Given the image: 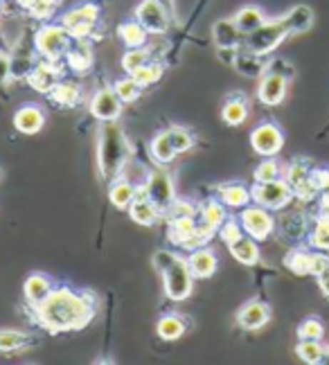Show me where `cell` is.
I'll return each mask as SVG.
<instances>
[{
    "label": "cell",
    "instance_id": "6da1fadb",
    "mask_svg": "<svg viewBox=\"0 0 329 365\" xmlns=\"http://www.w3.org/2000/svg\"><path fill=\"white\" fill-rule=\"evenodd\" d=\"M39 322L52 334L79 331L95 318V302L88 293H75L68 287H56L39 307H34Z\"/></svg>",
    "mask_w": 329,
    "mask_h": 365
},
{
    "label": "cell",
    "instance_id": "7a4b0ae2",
    "mask_svg": "<svg viewBox=\"0 0 329 365\" xmlns=\"http://www.w3.org/2000/svg\"><path fill=\"white\" fill-rule=\"evenodd\" d=\"M97 167L106 182L122 176L128 163V143L118 122H102L97 135Z\"/></svg>",
    "mask_w": 329,
    "mask_h": 365
},
{
    "label": "cell",
    "instance_id": "3957f363",
    "mask_svg": "<svg viewBox=\"0 0 329 365\" xmlns=\"http://www.w3.org/2000/svg\"><path fill=\"white\" fill-rule=\"evenodd\" d=\"M153 269L163 277V289L165 296L174 302H183L192 296L194 289V275L188 266V259L176 255L174 250H156L153 252Z\"/></svg>",
    "mask_w": 329,
    "mask_h": 365
},
{
    "label": "cell",
    "instance_id": "277c9868",
    "mask_svg": "<svg viewBox=\"0 0 329 365\" xmlns=\"http://www.w3.org/2000/svg\"><path fill=\"white\" fill-rule=\"evenodd\" d=\"M291 36L289 34V27L284 23V19H266L257 30H253L250 34L244 36V43L241 48L248 50V52H255L260 54V57H266L273 50H278V46H282V41Z\"/></svg>",
    "mask_w": 329,
    "mask_h": 365
},
{
    "label": "cell",
    "instance_id": "5b68a950",
    "mask_svg": "<svg viewBox=\"0 0 329 365\" xmlns=\"http://www.w3.org/2000/svg\"><path fill=\"white\" fill-rule=\"evenodd\" d=\"M73 41L75 38L68 34V30L61 23L59 25L48 23V25H41L39 32L34 34V48L43 59L59 61L66 57V52L73 46Z\"/></svg>",
    "mask_w": 329,
    "mask_h": 365
},
{
    "label": "cell",
    "instance_id": "8992f818",
    "mask_svg": "<svg viewBox=\"0 0 329 365\" xmlns=\"http://www.w3.org/2000/svg\"><path fill=\"white\" fill-rule=\"evenodd\" d=\"M250 196H253V203L270 210V212H273V210H284L295 199L293 187L284 178L268 180V182H255L250 187Z\"/></svg>",
    "mask_w": 329,
    "mask_h": 365
},
{
    "label": "cell",
    "instance_id": "52a82bcc",
    "mask_svg": "<svg viewBox=\"0 0 329 365\" xmlns=\"http://www.w3.org/2000/svg\"><path fill=\"white\" fill-rule=\"evenodd\" d=\"M99 21V7L95 3H81L73 9H68L61 16V25L73 38H86L95 32Z\"/></svg>",
    "mask_w": 329,
    "mask_h": 365
},
{
    "label": "cell",
    "instance_id": "ba28073f",
    "mask_svg": "<svg viewBox=\"0 0 329 365\" xmlns=\"http://www.w3.org/2000/svg\"><path fill=\"white\" fill-rule=\"evenodd\" d=\"M239 223H241V228H244V232L250 235L257 242L268 240L275 230V217L270 215V210L257 205V203H253V205L248 203L244 210H241Z\"/></svg>",
    "mask_w": 329,
    "mask_h": 365
},
{
    "label": "cell",
    "instance_id": "9c48e42d",
    "mask_svg": "<svg viewBox=\"0 0 329 365\" xmlns=\"http://www.w3.org/2000/svg\"><path fill=\"white\" fill-rule=\"evenodd\" d=\"M250 147L257 156L262 158H273L284 147V133L278 124L273 122H262L250 131Z\"/></svg>",
    "mask_w": 329,
    "mask_h": 365
},
{
    "label": "cell",
    "instance_id": "30bf717a",
    "mask_svg": "<svg viewBox=\"0 0 329 365\" xmlns=\"http://www.w3.org/2000/svg\"><path fill=\"white\" fill-rule=\"evenodd\" d=\"M133 19L145 27L149 34H165L171 27V21H174V16H171L158 0H142L136 7Z\"/></svg>",
    "mask_w": 329,
    "mask_h": 365
},
{
    "label": "cell",
    "instance_id": "8fae6325",
    "mask_svg": "<svg viewBox=\"0 0 329 365\" xmlns=\"http://www.w3.org/2000/svg\"><path fill=\"white\" fill-rule=\"evenodd\" d=\"M145 190H147V196L156 203V207H158L161 212H167V207L176 199L174 182H171V176L163 170V167H156V170L149 172Z\"/></svg>",
    "mask_w": 329,
    "mask_h": 365
},
{
    "label": "cell",
    "instance_id": "7c38bea8",
    "mask_svg": "<svg viewBox=\"0 0 329 365\" xmlns=\"http://www.w3.org/2000/svg\"><path fill=\"white\" fill-rule=\"evenodd\" d=\"M287 86H289V79L273 73V70H266V73L260 77V86H257V100H260L264 106H278L284 102L287 97Z\"/></svg>",
    "mask_w": 329,
    "mask_h": 365
},
{
    "label": "cell",
    "instance_id": "4fadbf2b",
    "mask_svg": "<svg viewBox=\"0 0 329 365\" xmlns=\"http://www.w3.org/2000/svg\"><path fill=\"white\" fill-rule=\"evenodd\" d=\"M91 113L99 122H118L122 115V100L113 88H99L91 100Z\"/></svg>",
    "mask_w": 329,
    "mask_h": 365
},
{
    "label": "cell",
    "instance_id": "5bb4252c",
    "mask_svg": "<svg viewBox=\"0 0 329 365\" xmlns=\"http://www.w3.org/2000/svg\"><path fill=\"white\" fill-rule=\"evenodd\" d=\"M128 217H131L138 226H145V228H151V226H156L158 223V219H161V210L156 207V203L149 199L147 196V190H145V185H138L136 187V199H133V203L128 205Z\"/></svg>",
    "mask_w": 329,
    "mask_h": 365
},
{
    "label": "cell",
    "instance_id": "9a60e30c",
    "mask_svg": "<svg viewBox=\"0 0 329 365\" xmlns=\"http://www.w3.org/2000/svg\"><path fill=\"white\" fill-rule=\"evenodd\" d=\"M268 320H270V309H268V304H264L260 300H250L237 312V325L246 331L262 329Z\"/></svg>",
    "mask_w": 329,
    "mask_h": 365
},
{
    "label": "cell",
    "instance_id": "2e32d148",
    "mask_svg": "<svg viewBox=\"0 0 329 365\" xmlns=\"http://www.w3.org/2000/svg\"><path fill=\"white\" fill-rule=\"evenodd\" d=\"M59 77H61V70H59V66H56V61L43 59L41 63H36L32 68V73L27 75L25 79H27V83H30L34 91H39V93H50L54 83L59 81Z\"/></svg>",
    "mask_w": 329,
    "mask_h": 365
},
{
    "label": "cell",
    "instance_id": "e0dca14e",
    "mask_svg": "<svg viewBox=\"0 0 329 365\" xmlns=\"http://www.w3.org/2000/svg\"><path fill=\"white\" fill-rule=\"evenodd\" d=\"M43 126H46V115L34 104H25L14 113V129L23 135H36Z\"/></svg>",
    "mask_w": 329,
    "mask_h": 365
},
{
    "label": "cell",
    "instance_id": "ac0fdd59",
    "mask_svg": "<svg viewBox=\"0 0 329 365\" xmlns=\"http://www.w3.org/2000/svg\"><path fill=\"white\" fill-rule=\"evenodd\" d=\"M217 264H219L217 255H214V252L210 248H206V246L194 248L188 255V266H190L194 279H208V277H212L214 273H217Z\"/></svg>",
    "mask_w": 329,
    "mask_h": 365
},
{
    "label": "cell",
    "instance_id": "d6986e66",
    "mask_svg": "<svg viewBox=\"0 0 329 365\" xmlns=\"http://www.w3.org/2000/svg\"><path fill=\"white\" fill-rule=\"evenodd\" d=\"M212 38L217 48H241V43H244V32L239 30L233 19H221L212 27Z\"/></svg>",
    "mask_w": 329,
    "mask_h": 365
},
{
    "label": "cell",
    "instance_id": "ffe728a7",
    "mask_svg": "<svg viewBox=\"0 0 329 365\" xmlns=\"http://www.w3.org/2000/svg\"><path fill=\"white\" fill-rule=\"evenodd\" d=\"M217 199L228 210H244L253 201V196L244 182H226V185L217 190Z\"/></svg>",
    "mask_w": 329,
    "mask_h": 365
},
{
    "label": "cell",
    "instance_id": "44dd1931",
    "mask_svg": "<svg viewBox=\"0 0 329 365\" xmlns=\"http://www.w3.org/2000/svg\"><path fill=\"white\" fill-rule=\"evenodd\" d=\"M52 289H54L52 279L48 275L32 273L30 277L25 279V284H23V296H25V300H27V304H30V307H39L43 300L50 296Z\"/></svg>",
    "mask_w": 329,
    "mask_h": 365
},
{
    "label": "cell",
    "instance_id": "7402d4cb",
    "mask_svg": "<svg viewBox=\"0 0 329 365\" xmlns=\"http://www.w3.org/2000/svg\"><path fill=\"white\" fill-rule=\"evenodd\" d=\"M248 118V102L246 97L241 93H233L228 95V100L223 102V108H221V120L228 124V126H239L244 124Z\"/></svg>",
    "mask_w": 329,
    "mask_h": 365
},
{
    "label": "cell",
    "instance_id": "603a6c76",
    "mask_svg": "<svg viewBox=\"0 0 329 365\" xmlns=\"http://www.w3.org/2000/svg\"><path fill=\"white\" fill-rule=\"evenodd\" d=\"M64 59L70 70H75V73H86V70H91V66H93V50L88 43H86V38H75V43L68 48Z\"/></svg>",
    "mask_w": 329,
    "mask_h": 365
},
{
    "label": "cell",
    "instance_id": "cb8c5ba5",
    "mask_svg": "<svg viewBox=\"0 0 329 365\" xmlns=\"http://www.w3.org/2000/svg\"><path fill=\"white\" fill-rule=\"evenodd\" d=\"M233 66H235V70L239 75H244L248 79H260L266 73V68H268L264 57H260V54H255V52H248V50L239 52Z\"/></svg>",
    "mask_w": 329,
    "mask_h": 365
},
{
    "label": "cell",
    "instance_id": "d4e9b609",
    "mask_svg": "<svg viewBox=\"0 0 329 365\" xmlns=\"http://www.w3.org/2000/svg\"><path fill=\"white\" fill-rule=\"evenodd\" d=\"M136 199V185L128 178L118 176L116 180H111L108 185V201L116 205L118 210H128V205Z\"/></svg>",
    "mask_w": 329,
    "mask_h": 365
},
{
    "label": "cell",
    "instance_id": "484cf974",
    "mask_svg": "<svg viewBox=\"0 0 329 365\" xmlns=\"http://www.w3.org/2000/svg\"><path fill=\"white\" fill-rule=\"evenodd\" d=\"M260 242L253 240L250 235H244L239 237V240L235 244L228 246V250H231V255L244 266H255L257 262H260V246H257Z\"/></svg>",
    "mask_w": 329,
    "mask_h": 365
},
{
    "label": "cell",
    "instance_id": "4316f807",
    "mask_svg": "<svg viewBox=\"0 0 329 365\" xmlns=\"http://www.w3.org/2000/svg\"><path fill=\"white\" fill-rule=\"evenodd\" d=\"M282 19H284V23H287L291 36L293 34H305V32L311 30V25H313V11L307 5H295L287 14H282Z\"/></svg>",
    "mask_w": 329,
    "mask_h": 365
},
{
    "label": "cell",
    "instance_id": "83f0119b",
    "mask_svg": "<svg viewBox=\"0 0 329 365\" xmlns=\"http://www.w3.org/2000/svg\"><path fill=\"white\" fill-rule=\"evenodd\" d=\"M196 232V219L194 217H178V219H169V230L167 237L174 246H185Z\"/></svg>",
    "mask_w": 329,
    "mask_h": 365
},
{
    "label": "cell",
    "instance_id": "f1b7e54d",
    "mask_svg": "<svg viewBox=\"0 0 329 365\" xmlns=\"http://www.w3.org/2000/svg\"><path fill=\"white\" fill-rule=\"evenodd\" d=\"M149 153H151L153 163L158 165V167H165V165H169L171 160L176 158V149H174V145H171V140H169V133H167V131H161V133H156V135L151 138V143H149Z\"/></svg>",
    "mask_w": 329,
    "mask_h": 365
},
{
    "label": "cell",
    "instance_id": "f546056e",
    "mask_svg": "<svg viewBox=\"0 0 329 365\" xmlns=\"http://www.w3.org/2000/svg\"><path fill=\"white\" fill-rule=\"evenodd\" d=\"M118 36L126 48H145L149 32L133 19V21H126L118 27Z\"/></svg>",
    "mask_w": 329,
    "mask_h": 365
},
{
    "label": "cell",
    "instance_id": "4dcf8cb0",
    "mask_svg": "<svg viewBox=\"0 0 329 365\" xmlns=\"http://www.w3.org/2000/svg\"><path fill=\"white\" fill-rule=\"evenodd\" d=\"M233 21L237 23V27L241 32H244V36L246 34H250L253 30H257L264 21H266V14L262 11V7H257V5H246V7H241L235 16H233Z\"/></svg>",
    "mask_w": 329,
    "mask_h": 365
},
{
    "label": "cell",
    "instance_id": "1f68e13d",
    "mask_svg": "<svg viewBox=\"0 0 329 365\" xmlns=\"http://www.w3.org/2000/svg\"><path fill=\"white\" fill-rule=\"evenodd\" d=\"M48 95L61 106H75L79 102V97H81V88H79V83H75V81H56Z\"/></svg>",
    "mask_w": 329,
    "mask_h": 365
},
{
    "label": "cell",
    "instance_id": "d6a6232c",
    "mask_svg": "<svg viewBox=\"0 0 329 365\" xmlns=\"http://www.w3.org/2000/svg\"><path fill=\"white\" fill-rule=\"evenodd\" d=\"M201 221L206 223L208 228L212 230H219L221 228V223L228 219V207L219 201V199H210L201 205Z\"/></svg>",
    "mask_w": 329,
    "mask_h": 365
},
{
    "label": "cell",
    "instance_id": "836d02e7",
    "mask_svg": "<svg viewBox=\"0 0 329 365\" xmlns=\"http://www.w3.org/2000/svg\"><path fill=\"white\" fill-rule=\"evenodd\" d=\"M32 345V336L19 329H0V352H19Z\"/></svg>",
    "mask_w": 329,
    "mask_h": 365
},
{
    "label": "cell",
    "instance_id": "e575fe53",
    "mask_svg": "<svg viewBox=\"0 0 329 365\" xmlns=\"http://www.w3.org/2000/svg\"><path fill=\"white\" fill-rule=\"evenodd\" d=\"M158 336L163 341H178L181 336L185 334V322L181 316H174V314H169V316H163L158 320Z\"/></svg>",
    "mask_w": 329,
    "mask_h": 365
},
{
    "label": "cell",
    "instance_id": "d590c367",
    "mask_svg": "<svg viewBox=\"0 0 329 365\" xmlns=\"http://www.w3.org/2000/svg\"><path fill=\"white\" fill-rule=\"evenodd\" d=\"M309 244L313 250L329 252V215H320L309 232Z\"/></svg>",
    "mask_w": 329,
    "mask_h": 365
},
{
    "label": "cell",
    "instance_id": "8d00e7d4",
    "mask_svg": "<svg viewBox=\"0 0 329 365\" xmlns=\"http://www.w3.org/2000/svg\"><path fill=\"white\" fill-rule=\"evenodd\" d=\"M295 354H298V359L303 361V363L318 365V363H323L325 345H323V341H298Z\"/></svg>",
    "mask_w": 329,
    "mask_h": 365
},
{
    "label": "cell",
    "instance_id": "74e56055",
    "mask_svg": "<svg viewBox=\"0 0 329 365\" xmlns=\"http://www.w3.org/2000/svg\"><path fill=\"white\" fill-rule=\"evenodd\" d=\"M113 91H116V95L122 100V104H133L142 93V86L131 75H128V77H122L113 83Z\"/></svg>",
    "mask_w": 329,
    "mask_h": 365
},
{
    "label": "cell",
    "instance_id": "f35d334b",
    "mask_svg": "<svg viewBox=\"0 0 329 365\" xmlns=\"http://www.w3.org/2000/svg\"><path fill=\"white\" fill-rule=\"evenodd\" d=\"M284 172H282V167L275 158H264L260 165L255 167V172H253V178L255 182H268V180H278L282 178Z\"/></svg>",
    "mask_w": 329,
    "mask_h": 365
},
{
    "label": "cell",
    "instance_id": "ab89813d",
    "mask_svg": "<svg viewBox=\"0 0 329 365\" xmlns=\"http://www.w3.org/2000/svg\"><path fill=\"white\" fill-rule=\"evenodd\" d=\"M323 336H325V325L316 316L305 318L298 325V339L300 341H323Z\"/></svg>",
    "mask_w": 329,
    "mask_h": 365
},
{
    "label": "cell",
    "instance_id": "60d3db41",
    "mask_svg": "<svg viewBox=\"0 0 329 365\" xmlns=\"http://www.w3.org/2000/svg\"><path fill=\"white\" fill-rule=\"evenodd\" d=\"M149 59H151L149 50H145V48H128L124 52V57H122V68H124L126 75H133L136 70L145 66Z\"/></svg>",
    "mask_w": 329,
    "mask_h": 365
},
{
    "label": "cell",
    "instance_id": "b9f144b4",
    "mask_svg": "<svg viewBox=\"0 0 329 365\" xmlns=\"http://www.w3.org/2000/svg\"><path fill=\"white\" fill-rule=\"evenodd\" d=\"M282 178L287 180L289 185L295 190L298 185H303V182H307V180L311 178V167H309V163H305V160H295V163H291V165L287 167V172H284Z\"/></svg>",
    "mask_w": 329,
    "mask_h": 365
},
{
    "label": "cell",
    "instance_id": "7bdbcfd3",
    "mask_svg": "<svg viewBox=\"0 0 329 365\" xmlns=\"http://www.w3.org/2000/svg\"><path fill=\"white\" fill-rule=\"evenodd\" d=\"M131 77L140 83L142 88H147V86H151V83H156V81L163 77V66L161 63H153V61H147L142 68H138Z\"/></svg>",
    "mask_w": 329,
    "mask_h": 365
},
{
    "label": "cell",
    "instance_id": "ee69618b",
    "mask_svg": "<svg viewBox=\"0 0 329 365\" xmlns=\"http://www.w3.org/2000/svg\"><path fill=\"white\" fill-rule=\"evenodd\" d=\"M287 266L295 275H309V266H311V252L303 248H293L287 255Z\"/></svg>",
    "mask_w": 329,
    "mask_h": 365
},
{
    "label": "cell",
    "instance_id": "f6af8a7d",
    "mask_svg": "<svg viewBox=\"0 0 329 365\" xmlns=\"http://www.w3.org/2000/svg\"><path fill=\"white\" fill-rule=\"evenodd\" d=\"M307 230V221L300 212H291V215H284L282 219V232L291 237V240H298V237H303Z\"/></svg>",
    "mask_w": 329,
    "mask_h": 365
},
{
    "label": "cell",
    "instance_id": "bcb514c9",
    "mask_svg": "<svg viewBox=\"0 0 329 365\" xmlns=\"http://www.w3.org/2000/svg\"><path fill=\"white\" fill-rule=\"evenodd\" d=\"M167 133H169V140H171V145H174L176 153H185L194 147L192 133L188 129H183V126H171V129H167Z\"/></svg>",
    "mask_w": 329,
    "mask_h": 365
},
{
    "label": "cell",
    "instance_id": "7dc6e473",
    "mask_svg": "<svg viewBox=\"0 0 329 365\" xmlns=\"http://www.w3.org/2000/svg\"><path fill=\"white\" fill-rule=\"evenodd\" d=\"M217 232H219V240H221L226 246L235 244V242L239 240V237H244V235H246V232H244V228H241L239 219H226Z\"/></svg>",
    "mask_w": 329,
    "mask_h": 365
},
{
    "label": "cell",
    "instance_id": "c3c4849f",
    "mask_svg": "<svg viewBox=\"0 0 329 365\" xmlns=\"http://www.w3.org/2000/svg\"><path fill=\"white\" fill-rule=\"evenodd\" d=\"M167 215L169 219H178V217H196V207L185 201V199H174V203H171L167 207Z\"/></svg>",
    "mask_w": 329,
    "mask_h": 365
},
{
    "label": "cell",
    "instance_id": "681fc988",
    "mask_svg": "<svg viewBox=\"0 0 329 365\" xmlns=\"http://www.w3.org/2000/svg\"><path fill=\"white\" fill-rule=\"evenodd\" d=\"M30 14L39 21H48L54 14V0H32L30 3Z\"/></svg>",
    "mask_w": 329,
    "mask_h": 365
},
{
    "label": "cell",
    "instance_id": "f907efd6",
    "mask_svg": "<svg viewBox=\"0 0 329 365\" xmlns=\"http://www.w3.org/2000/svg\"><path fill=\"white\" fill-rule=\"evenodd\" d=\"M329 269V252H323V250H313L311 252V266H309V275L318 277L323 271Z\"/></svg>",
    "mask_w": 329,
    "mask_h": 365
},
{
    "label": "cell",
    "instance_id": "816d5d0a",
    "mask_svg": "<svg viewBox=\"0 0 329 365\" xmlns=\"http://www.w3.org/2000/svg\"><path fill=\"white\" fill-rule=\"evenodd\" d=\"M311 180L320 194L329 192V170H311Z\"/></svg>",
    "mask_w": 329,
    "mask_h": 365
},
{
    "label": "cell",
    "instance_id": "f5cc1de1",
    "mask_svg": "<svg viewBox=\"0 0 329 365\" xmlns=\"http://www.w3.org/2000/svg\"><path fill=\"white\" fill-rule=\"evenodd\" d=\"M266 70H273V73H280V75H284L287 79L293 77V68H291V63H289V61H284V59H273V61H268V68H266Z\"/></svg>",
    "mask_w": 329,
    "mask_h": 365
},
{
    "label": "cell",
    "instance_id": "db71d44e",
    "mask_svg": "<svg viewBox=\"0 0 329 365\" xmlns=\"http://www.w3.org/2000/svg\"><path fill=\"white\" fill-rule=\"evenodd\" d=\"M241 48H217V59L226 66H233Z\"/></svg>",
    "mask_w": 329,
    "mask_h": 365
},
{
    "label": "cell",
    "instance_id": "11a10c76",
    "mask_svg": "<svg viewBox=\"0 0 329 365\" xmlns=\"http://www.w3.org/2000/svg\"><path fill=\"white\" fill-rule=\"evenodd\" d=\"M318 287H320V291H323V296L329 298V269L323 271V273L318 275Z\"/></svg>",
    "mask_w": 329,
    "mask_h": 365
},
{
    "label": "cell",
    "instance_id": "9f6ffc18",
    "mask_svg": "<svg viewBox=\"0 0 329 365\" xmlns=\"http://www.w3.org/2000/svg\"><path fill=\"white\" fill-rule=\"evenodd\" d=\"M158 3L171 14V16H174L176 19V0H158Z\"/></svg>",
    "mask_w": 329,
    "mask_h": 365
},
{
    "label": "cell",
    "instance_id": "6f0895ef",
    "mask_svg": "<svg viewBox=\"0 0 329 365\" xmlns=\"http://www.w3.org/2000/svg\"><path fill=\"white\" fill-rule=\"evenodd\" d=\"M323 363L329 365V345H325V354H323Z\"/></svg>",
    "mask_w": 329,
    "mask_h": 365
},
{
    "label": "cell",
    "instance_id": "680465c9",
    "mask_svg": "<svg viewBox=\"0 0 329 365\" xmlns=\"http://www.w3.org/2000/svg\"><path fill=\"white\" fill-rule=\"evenodd\" d=\"M16 3H19L21 7H30V3H32V0H16Z\"/></svg>",
    "mask_w": 329,
    "mask_h": 365
},
{
    "label": "cell",
    "instance_id": "91938a15",
    "mask_svg": "<svg viewBox=\"0 0 329 365\" xmlns=\"http://www.w3.org/2000/svg\"><path fill=\"white\" fill-rule=\"evenodd\" d=\"M3 11H5V7H3V0H0V16H3Z\"/></svg>",
    "mask_w": 329,
    "mask_h": 365
},
{
    "label": "cell",
    "instance_id": "94428289",
    "mask_svg": "<svg viewBox=\"0 0 329 365\" xmlns=\"http://www.w3.org/2000/svg\"><path fill=\"white\" fill-rule=\"evenodd\" d=\"M0 174H3V170H0Z\"/></svg>",
    "mask_w": 329,
    "mask_h": 365
}]
</instances>
